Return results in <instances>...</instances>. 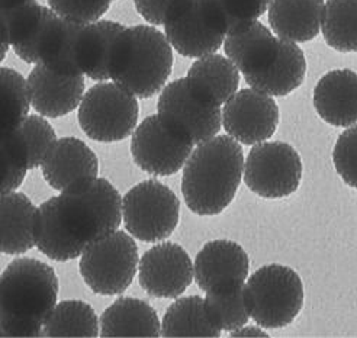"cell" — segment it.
Here are the masks:
<instances>
[{"label":"cell","instance_id":"cell-12","mask_svg":"<svg viewBox=\"0 0 357 338\" xmlns=\"http://www.w3.org/2000/svg\"><path fill=\"white\" fill-rule=\"evenodd\" d=\"M157 114L195 146L217 137L222 128L220 106H211L196 96L186 77L163 87L157 102Z\"/></svg>","mask_w":357,"mask_h":338},{"label":"cell","instance_id":"cell-33","mask_svg":"<svg viewBox=\"0 0 357 338\" xmlns=\"http://www.w3.org/2000/svg\"><path fill=\"white\" fill-rule=\"evenodd\" d=\"M28 80L17 71L0 68V135L10 132L31 109Z\"/></svg>","mask_w":357,"mask_h":338},{"label":"cell","instance_id":"cell-38","mask_svg":"<svg viewBox=\"0 0 357 338\" xmlns=\"http://www.w3.org/2000/svg\"><path fill=\"white\" fill-rule=\"evenodd\" d=\"M114 0H48L50 8L60 17L79 24L99 21L111 9Z\"/></svg>","mask_w":357,"mask_h":338},{"label":"cell","instance_id":"cell-3","mask_svg":"<svg viewBox=\"0 0 357 338\" xmlns=\"http://www.w3.org/2000/svg\"><path fill=\"white\" fill-rule=\"evenodd\" d=\"M166 33L154 26L125 28L115 41L109 66L111 80L138 99L163 91L173 68V49Z\"/></svg>","mask_w":357,"mask_h":338},{"label":"cell","instance_id":"cell-23","mask_svg":"<svg viewBox=\"0 0 357 338\" xmlns=\"http://www.w3.org/2000/svg\"><path fill=\"white\" fill-rule=\"evenodd\" d=\"M162 323L146 300L123 296L100 316V337H160Z\"/></svg>","mask_w":357,"mask_h":338},{"label":"cell","instance_id":"cell-41","mask_svg":"<svg viewBox=\"0 0 357 338\" xmlns=\"http://www.w3.org/2000/svg\"><path fill=\"white\" fill-rule=\"evenodd\" d=\"M231 335L229 337H263V338H266V337H269L267 335V332H264L263 330H261V327H247V325H244V327H241L240 330H237V331H233V332H229Z\"/></svg>","mask_w":357,"mask_h":338},{"label":"cell","instance_id":"cell-32","mask_svg":"<svg viewBox=\"0 0 357 338\" xmlns=\"http://www.w3.org/2000/svg\"><path fill=\"white\" fill-rule=\"evenodd\" d=\"M328 47L338 52L357 51V0H327L321 24Z\"/></svg>","mask_w":357,"mask_h":338},{"label":"cell","instance_id":"cell-4","mask_svg":"<svg viewBox=\"0 0 357 338\" xmlns=\"http://www.w3.org/2000/svg\"><path fill=\"white\" fill-rule=\"evenodd\" d=\"M56 201L63 224L84 248L115 233L123 220L119 192L102 177L71 185Z\"/></svg>","mask_w":357,"mask_h":338},{"label":"cell","instance_id":"cell-19","mask_svg":"<svg viewBox=\"0 0 357 338\" xmlns=\"http://www.w3.org/2000/svg\"><path fill=\"white\" fill-rule=\"evenodd\" d=\"M307 75L303 51L292 41L279 38L275 56L255 73L244 75L250 87L271 96H288L298 89Z\"/></svg>","mask_w":357,"mask_h":338},{"label":"cell","instance_id":"cell-26","mask_svg":"<svg viewBox=\"0 0 357 338\" xmlns=\"http://www.w3.org/2000/svg\"><path fill=\"white\" fill-rule=\"evenodd\" d=\"M35 243L43 254L54 261L75 260L86 250L63 224L56 197L50 198L38 208Z\"/></svg>","mask_w":357,"mask_h":338},{"label":"cell","instance_id":"cell-22","mask_svg":"<svg viewBox=\"0 0 357 338\" xmlns=\"http://www.w3.org/2000/svg\"><path fill=\"white\" fill-rule=\"evenodd\" d=\"M324 6V0H272V31L276 37L292 43L312 41L321 31Z\"/></svg>","mask_w":357,"mask_h":338},{"label":"cell","instance_id":"cell-7","mask_svg":"<svg viewBox=\"0 0 357 338\" xmlns=\"http://www.w3.org/2000/svg\"><path fill=\"white\" fill-rule=\"evenodd\" d=\"M137 99L115 82H100L92 86L79 106L82 131L98 142H116L128 138L138 122Z\"/></svg>","mask_w":357,"mask_h":338},{"label":"cell","instance_id":"cell-21","mask_svg":"<svg viewBox=\"0 0 357 338\" xmlns=\"http://www.w3.org/2000/svg\"><path fill=\"white\" fill-rule=\"evenodd\" d=\"M38 208L26 194L10 192L0 199V250L8 256L29 252L35 243Z\"/></svg>","mask_w":357,"mask_h":338},{"label":"cell","instance_id":"cell-29","mask_svg":"<svg viewBox=\"0 0 357 338\" xmlns=\"http://www.w3.org/2000/svg\"><path fill=\"white\" fill-rule=\"evenodd\" d=\"M205 309L212 324L221 331L233 332L248 323L245 282L228 283L206 292Z\"/></svg>","mask_w":357,"mask_h":338},{"label":"cell","instance_id":"cell-9","mask_svg":"<svg viewBox=\"0 0 357 338\" xmlns=\"http://www.w3.org/2000/svg\"><path fill=\"white\" fill-rule=\"evenodd\" d=\"M123 225L144 243L167 240L181 218V202L176 193L157 180L135 185L122 198Z\"/></svg>","mask_w":357,"mask_h":338},{"label":"cell","instance_id":"cell-5","mask_svg":"<svg viewBox=\"0 0 357 338\" xmlns=\"http://www.w3.org/2000/svg\"><path fill=\"white\" fill-rule=\"evenodd\" d=\"M245 304L250 318L259 327H287L303 307L302 280L288 266H263L245 283Z\"/></svg>","mask_w":357,"mask_h":338},{"label":"cell","instance_id":"cell-6","mask_svg":"<svg viewBox=\"0 0 357 338\" xmlns=\"http://www.w3.org/2000/svg\"><path fill=\"white\" fill-rule=\"evenodd\" d=\"M138 264V247L134 237L123 231H115L86 247L80 256L79 270L92 292L114 296L130 288Z\"/></svg>","mask_w":357,"mask_h":338},{"label":"cell","instance_id":"cell-27","mask_svg":"<svg viewBox=\"0 0 357 338\" xmlns=\"http://www.w3.org/2000/svg\"><path fill=\"white\" fill-rule=\"evenodd\" d=\"M84 25L59 16L41 49L40 63L61 75H83L77 59V44Z\"/></svg>","mask_w":357,"mask_h":338},{"label":"cell","instance_id":"cell-2","mask_svg":"<svg viewBox=\"0 0 357 338\" xmlns=\"http://www.w3.org/2000/svg\"><path fill=\"white\" fill-rule=\"evenodd\" d=\"M56 270L35 259H16L0 279V335L40 337L57 305Z\"/></svg>","mask_w":357,"mask_h":338},{"label":"cell","instance_id":"cell-34","mask_svg":"<svg viewBox=\"0 0 357 338\" xmlns=\"http://www.w3.org/2000/svg\"><path fill=\"white\" fill-rule=\"evenodd\" d=\"M57 17L59 15L51 8L43 6L40 13L33 17L21 37L13 44L12 48L15 54L25 63L38 64L41 49Z\"/></svg>","mask_w":357,"mask_h":338},{"label":"cell","instance_id":"cell-8","mask_svg":"<svg viewBox=\"0 0 357 338\" xmlns=\"http://www.w3.org/2000/svg\"><path fill=\"white\" fill-rule=\"evenodd\" d=\"M163 26L172 47L188 59L215 54L227 37L213 0H177Z\"/></svg>","mask_w":357,"mask_h":338},{"label":"cell","instance_id":"cell-35","mask_svg":"<svg viewBox=\"0 0 357 338\" xmlns=\"http://www.w3.org/2000/svg\"><path fill=\"white\" fill-rule=\"evenodd\" d=\"M41 9L43 6L37 0H25V2L12 6L0 8V38H2V54H0L2 57L0 60L5 59L8 48L13 47Z\"/></svg>","mask_w":357,"mask_h":338},{"label":"cell","instance_id":"cell-17","mask_svg":"<svg viewBox=\"0 0 357 338\" xmlns=\"http://www.w3.org/2000/svg\"><path fill=\"white\" fill-rule=\"evenodd\" d=\"M193 266L195 282L206 293L228 283L245 282L250 260L240 244L215 240L202 247Z\"/></svg>","mask_w":357,"mask_h":338},{"label":"cell","instance_id":"cell-13","mask_svg":"<svg viewBox=\"0 0 357 338\" xmlns=\"http://www.w3.org/2000/svg\"><path fill=\"white\" fill-rule=\"evenodd\" d=\"M222 125L240 144L256 146L276 132L279 106L271 95L255 87L241 89L225 103Z\"/></svg>","mask_w":357,"mask_h":338},{"label":"cell","instance_id":"cell-28","mask_svg":"<svg viewBox=\"0 0 357 338\" xmlns=\"http://www.w3.org/2000/svg\"><path fill=\"white\" fill-rule=\"evenodd\" d=\"M221 330L212 324L205 299L201 296L178 298L169 307L162 321L163 337H221Z\"/></svg>","mask_w":357,"mask_h":338},{"label":"cell","instance_id":"cell-11","mask_svg":"<svg viewBox=\"0 0 357 338\" xmlns=\"http://www.w3.org/2000/svg\"><path fill=\"white\" fill-rule=\"evenodd\" d=\"M195 144L173 130L158 114L147 116L135 128L131 154L135 164L153 176H172L183 169Z\"/></svg>","mask_w":357,"mask_h":338},{"label":"cell","instance_id":"cell-16","mask_svg":"<svg viewBox=\"0 0 357 338\" xmlns=\"http://www.w3.org/2000/svg\"><path fill=\"white\" fill-rule=\"evenodd\" d=\"M41 171L52 189L63 192L80 180L98 177L99 160L82 139L64 137L48 150Z\"/></svg>","mask_w":357,"mask_h":338},{"label":"cell","instance_id":"cell-15","mask_svg":"<svg viewBox=\"0 0 357 338\" xmlns=\"http://www.w3.org/2000/svg\"><path fill=\"white\" fill-rule=\"evenodd\" d=\"M32 108L47 118H61L80 106L84 96V75H61L43 63L28 76Z\"/></svg>","mask_w":357,"mask_h":338},{"label":"cell","instance_id":"cell-18","mask_svg":"<svg viewBox=\"0 0 357 338\" xmlns=\"http://www.w3.org/2000/svg\"><path fill=\"white\" fill-rule=\"evenodd\" d=\"M314 108L333 127L357 123V73L338 68L321 77L314 89Z\"/></svg>","mask_w":357,"mask_h":338},{"label":"cell","instance_id":"cell-30","mask_svg":"<svg viewBox=\"0 0 357 338\" xmlns=\"http://www.w3.org/2000/svg\"><path fill=\"white\" fill-rule=\"evenodd\" d=\"M100 321L93 308L82 300H63L44 324L43 337H99Z\"/></svg>","mask_w":357,"mask_h":338},{"label":"cell","instance_id":"cell-1","mask_svg":"<svg viewBox=\"0 0 357 338\" xmlns=\"http://www.w3.org/2000/svg\"><path fill=\"white\" fill-rule=\"evenodd\" d=\"M244 154L233 137H213L196 146L183 167L182 193L199 217H215L234 201L244 176Z\"/></svg>","mask_w":357,"mask_h":338},{"label":"cell","instance_id":"cell-36","mask_svg":"<svg viewBox=\"0 0 357 338\" xmlns=\"http://www.w3.org/2000/svg\"><path fill=\"white\" fill-rule=\"evenodd\" d=\"M272 0H213L227 33L236 32L256 22L260 16L269 10Z\"/></svg>","mask_w":357,"mask_h":338},{"label":"cell","instance_id":"cell-20","mask_svg":"<svg viewBox=\"0 0 357 338\" xmlns=\"http://www.w3.org/2000/svg\"><path fill=\"white\" fill-rule=\"evenodd\" d=\"M241 71L228 57L209 54L196 60L188 70V83L196 96L211 106L225 105L237 93Z\"/></svg>","mask_w":357,"mask_h":338},{"label":"cell","instance_id":"cell-25","mask_svg":"<svg viewBox=\"0 0 357 338\" xmlns=\"http://www.w3.org/2000/svg\"><path fill=\"white\" fill-rule=\"evenodd\" d=\"M279 37L261 22H253L243 29L227 33L224 41L225 56L233 61L241 75H250L260 70L278 49Z\"/></svg>","mask_w":357,"mask_h":338},{"label":"cell","instance_id":"cell-14","mask_svg":"<svg viewBox=\"0 0 357 338\" xmlns=\"http://www.w3.org/2000/svg\"><path fill=\"white\" fill-rule=\"evenodd\" d=\"M193 279L195 266L185 248L177 244H157L139 259V284L153 298L177 299Z\"/></svg>","mask_w":357,"mask_h":338},{"label":"cell","instance_id":"cell-31","mask_svg":"<svg viewBox=\"0 0 357 338\" xmlns=\"http://www.w3.org/2000/svg\"><path fill=\"white\" fill-rule=\"evenodd\" d=\"M0 138L9 139L25 158L29 170H33L43 164L48 150L57 139V134L43 115H28L20 125Z\"/></svg>","mask_w":357,"mask_h":338},{"label":"cell","instance_id":"cell-42","mask_svg":"<svg viewBox=\"0 0 357 338\" xmlns=\"http://www.w3.org/2000/svg\"><path fill=\"white\" fill-rule=\"evenodd\" d=\"M25 2V0H0V8H6V6H12L16 3Z\"/></svg>","mask_w":357,"mask_h":338},{"label":"cell","instance_id":"cell-39","mask_svg":"<svg viewBox=\"0 0 357 338\" xmlns=\"http://www.w3.org/2000/svg\"><path fill=\"white\" fill-rule=\"evenodd\" d=\"M29 167L25 158L6 138L0 139V192H15L25 179Z\"/></svg>","mask_w":357,"mask_h":338},{"label":"cell","instance_id":"cell-37","mask_svg":"<svg viewBox=\"0 0 357 338\" xmlns=\"http://www.w3.org/2000/svg\"><path fill=\"white\" fill-rule=\"evenodd\" d=\"M333 163L343 182L357 189V125L338 137L333 150Z\"/></svg>","mask_w":357,"mask_h":338},{"label":"cell","instance_id":"cell-10","mask_svg":"<svg viewBox=\"0 0 357 338\" xmlns=\"http://www.w3.org/2000/svg\"><path fill=\"white\" fill-rule=\"evenodd\" d=\"M243 179L260 198L291 197L302 179L301 157L287 142H259L247 155Z\"/></svg>","mask_w":357,"mask_h":338},{"label":"cell","instance_id":"cell-24","mask_svg":"<svg viewBox=\"0 0 357 338\" xmlns=\"http://www.w3.org/2000/svg\"><path fill=\"white\" fill-rule=\"evenodd\" d=\"M127 28L114 21L86 24L80 32L77 59L82 73L98 82L109 80V66L118 35Z\"/></svg>","mask_w":357,"mask_h":338},{"label":"cell","instance_id":"cell-40","mask_svg":"<svg viewBox=\"0 0 357 338\" xmlns=\"http://www.w3.org/2000/svg\"><path fill=\"white\" fill-rule=\"evenodd\" d=\"M177 0H134L137 12L151 25H165L167 16Z\"/></svg>","mask_w":357,"mask_h":338}]
</instances>
